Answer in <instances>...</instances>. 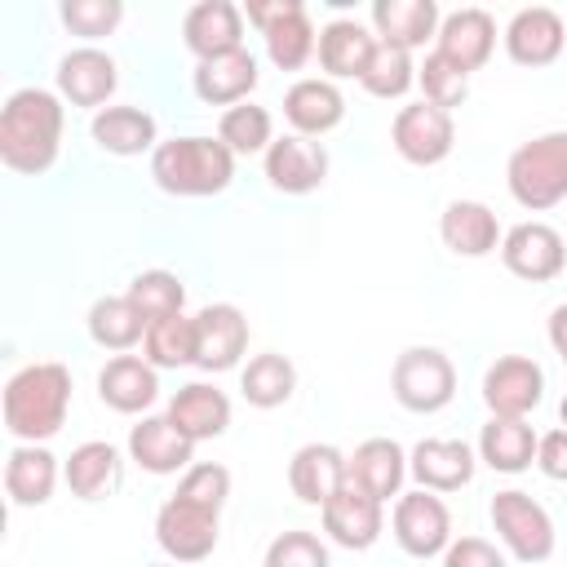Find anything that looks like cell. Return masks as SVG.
Masks as SVG:
<instances>
[{"mask_svg":"<svg viewBox=\"0 0 567 567\" xmlns=\"http://www.w3.org/2000/svg\"><path fill=\"white\" fill-rule=\"evenodd\" d=\"M146 319L137 315V306L128 301V297H97L93 306H89V337L102 346V350H115V354H124V350H133L142 337H146Z\"/></svg>","mask_w":567,"mask_h":567,"instance_id":"35","label":"cell"},{"mask_svg":"<svg viewBox=\"0 0 567 567\" xmlns=\"http://www.w3.org/2000/svg\"><path fill=\"white\" fill-rule=\"evenodd\" d=\"M346 470H350V483H354V487H363L368 496H377V501L385 505L390 496H403L408 452H403L394 439H363V443L350 452Z\"/></svg>","mask_w":567,"mask_h":567,"instance_id":"27","label":"cell"},{"mask_svg":"<svg viewBox=\"0 0 567 567\" xmlns=\"http://www.w3.org/2000/svg\"><path fill=\"white\" fill-rule=\"evenodd\" d=\"M173 496L195 501V505H204V509H217V514H221V505H226V496H230V470H226V465H217V461H195V465L182 474V483H177V492H173Z\"/></svg>","mask_w":567,"mask_h":567,"instance_id":"43","label":"cell"},{"mask_svg":"<svg viewBox=\"0 0 567 567\" xmlns=\"http://www.w3.org/2000/svg\"><path fill=\"white\" fill-rule=\"evenodd\" d=\"M142 359L151 368H186L195 363V315L155 319L142 337Z\"/></svg>","mask_w":567,"mask_h":567,"instance_id":"37","label":"cell"},{"mask_svg":"<svg viewBox=\"0 0 567 567\" xmlns=\"http://www.w3.org/2000/svg\"><path fill=\"white\" fill-rule=\"evenodd\" d=\"M190 89L204 106H239L248 102V93L257 89V58L248 49H235V53H221V58H204L195 62V75H190Z\"/></svg>","mask_w":567,"mask_h":567,"instance_id":"22","label":"cell"},{"mask_svg":"<svg viewBox=\"0 0 567 567\" xmlns=\"http://www.w3.org/2000/svg\"><path fill=\"white\" fill-rule=\"evenodd\" d=\"M306 4L301 0H248V9H244V18L266 35L270 27H279L284 18H292V13H301Z\"/></svg>","mask_w":567,"mask_h":567,"instance_id":"47","label":"cell"},{"mask_svg":"<svg viewBox=\"0 0 567 567\" xmlns=\"http://www.w3.org/2000/svg\"><path fill=\"white\" fill-rule=\"evenodd\" d=\"M58 487V456L44 443H18L4 461V492L18 509L44 505Z\"/></svg>","mask_w":567,"mask_h":567,"instance_id":"31","label":"cell"},{"mask_svg":"<svg viewBox=\"0 0 567 567\" xmlns=\"http://www.w3.org/2000/svg\"><path fill=\"white\" fill-rule=\"evenodd\" d=\"M390 527H394V540L403 554L412 558H434L452 545V514L443 505V496L416 487V492H403L394 501V514H390Z\"/></svg>","mask_w":567,"mask_h":567,"instance_id":"9","label":"cell"},{"mask_svg":"<svg viewBox=\"0 0 567 567\" xmlns=\"http://www.w3.org/2000/svg\"><path fill=\"white\" fill-rule=\"evenodd\" d=\"M182 44L204 62L244 49V9L230 0H199L182 18Z\"/></svg>","mask_w":567,"mask_h":567,"instance_id":"17","label":"cell"},{"mask_svg":"<svg viewBox=\"0 0 567 567\" xmlns=\"http://www.w3.org/2000/svg\"><path fill=\"white\" fill-rule=\"evenodd\" d=\"M540 399H545V372L527 354H501L483 372V403H487L492 416H518V421H527V412Z\"/></svg>","mask_w":567,"mask_h":567,"instance_id":"11","label":"cell"},{"mask_svg":"<svg viewBox=\"0 0 567 567\" xmlns=\"http://www.w3.org/2000/svg\"><path fill=\"white\" fill-rule=\"evenodd\" d=\"M217 536H221V514L195 501L168 496L155 514V540L173 563H204L217 549Z\"/></svg>","mask_w":567,"mask_h":567,"instance_id":"7","label":"cell"},{"mask_svg":"<svg viewBox=\"0 0 567 567\" xmlns=\"http://www.w3.org/2000/svg\"><path fill=\"white\" fill-rule=\"evenodd\" d=\"M248 350V319L230 301H213L195 315V368L230 372Z\"/></svg>","mask_w":567,"mask_h":567,"instance_id":"13","label":"cell"},{"mask_svg":"<svg viewBox=\"0 0 567 567\" xmlns=\"http://www.w3.org/2000/svg\"><path fill=\"white\" fill-rule=\"evenodd\" d=\"M151 177L164 195L177 199H204L221 195L235 182V155L226 151L221 137H168L151 151Z\"/></svg>","mask_w":567,"mask_h":567,"instance_id":"3","label":"cell"},{"mask_svg":"<svg viewBox=\"0 0 567 567\" xmlns=\"http://www.w3.org/2000/svg\"><path fill=\"white\" fill-rule=\"evenodd\" d=\"M239 390L252 408H284L297 390V368L288 354L279 350H266V354H252L248 368L239 372Z\"/></svg>","mask_w":567,"mask_h":567,"instance_id":"34","label":"cell"},{"mask_svg":"<svg viewBox=\"0 0 567 567\" xmlns=\"http://www.w3.org/2000/svg\"><path fill=\"white\" fill-rule=\"evenodd\" d=\"M319 514H323V532L341 549H372L381 540V527H385V505L377 496H368L363 487H354L350 478Z\"/></svg>","mask_w":567,"mask_h":567,"instance_id":"14","label":"cell"},{"mask_svg":"<svg viewBox=\"0 0 567 567\" xmlns=\"http://www.w3.org/2000/svg\"><path fill=\"white\" fill-rule=\"evenodd\" d=\"M474 447L461 439H421L408 456V474L425 492H456L474 478Z\"/></svg>","mask_w":567,"mask_h":567,"instance_id":"24","label":"cell"},{"mask_svg":"<svg viewBox=\"0 0 567 567\" xmlns=\"http://www.w3.org/2000/svg\"><path fill=\"white\" fill-rule=\"evenodd\" d=\"M439 4L434 0H372V35L381 44L399 49H421L430 35H439Z\"/></svg>","mask_w":567,"mask_h":567,"instance_id":"29","label":"cell"},{"mask_svg":"<svg viewBox=\"0 0 567 567\" xmlns=\"http://www.w3.org/2000/svg\"><path fill=\"white\" fill-rule=\"evenodd\" d=\"M62 478L71 487V496L80 501H102L115 483H120V447L106 443V439H89L80 447H71L66 465H62Z\"/></svg>","mask_w":567,"mask_h":567,"instance_id":"33","label":"cell"},{"mask_svg":"<svg viewBox=\"0 0 567 567\" xmlns=\"http://www.w3.org/2000/svg\"><path fill=\"white\" fill-rule=\"evenodd\" d=\"M496 49V22L487 9L478 4H465V9H452L443 22H439V35H434V53H443L456 71H478Z\"/></svg>","mask_w":567,"mask_h":567,"instance_id":"15","label":"cell"},{"mask_svg":"<svg viewBox=\"0 0 567 567\" xmlns=\"http://www.w3.org/2000/svg\"><path fill=\"white\" fill-rule=\"evenodd\" d=\"M536 443L540 434L518 421V416H492L478 430V461L492 465L496 474H523L536 465Z\"/></svg>","mask_w":567,"mask_h":567,"instance_id":"32","label":"cell"},{"mask_svg":"<svg viewBox=\"0 0 567 567\" xmlns=\"http://www.w3.org/2000/svg\"><path fill=\"white\" fill-rule=\"evenodd\" d=\"M261 40H266V58L279 71H301L315 58V49H319V31H315V22H310L306 9L292 13V18H284L279 27H270Z\"/></svg>","mask_w":567,"mask_h":567,"instance_id":"38","label":"cell"},{"mask_svg":"<svg viewBox=\"0 0 567 567\" xmlns=\"http://www.w3.org/2000/svg\"><path fill=\"white\" fill-rule=\"evenodd\" d=\"M217 137L226 142L230 155H266L275 142V120L266 106L257 102H239L230 111H221L217 120Z\"/></svg>","mask_w":567,"mask_h":567,"instance_id":"36","label":"cell"},{"mask_svg":"<svg viewBox=\"0 0 567 567\" xmlns=\"http://www.w3.org/2000/svg\"><path fill=\"white\" fill-rule=\"evenodd\" d=\"M186 439L204 443V439H217L230 430V399L226 390L208 385V381H190L182 385L173 399H168V412H164Z\"/></svg>","mask_w":567,"mask_h":567,"instance_id":"28","label":"cell"},{"mask_svg":"<svg viewBox=\"0 0 567 567\" xmlns=\"http://www.w3.org/2000/svg\"><path fill=\"white\" fill-rule=\"evenodd\" d=\"M266 182L279 195H310L328 182V151L315 137L301 133H284L270 142L266 151Z\"/></svg>","mask_w":567,"mask_h":567,"instance_id":"12","label":"cell"},{"mask_svg":"<svg viewBox=\"0 0 567 567\" xmlns=\"http://www.w3.org/2000/svg\"><path fill=\"white\" fill-rule=\"evenodd\" d=\"M89 133L106 155H124V159L159 146V124L142 106H102V111H93Z\"/></svg>","mask_w":567,"mask_h":567,"instance_id":"30","label":"cell"},{"mask_svg":"<svg viewBox=\"0 0 567 567\" xmlns=\"http://www.w3.org/2000/svg\"><path fill=\"white\" fill-rule=\"evenodd\" d=\"M346 461L350 456L341 447H332V443H306V447H297L292 461H288V487H292V496L301 505H319L323 509L346 487V478H350Z\"/></svg>","mask_w":567,"mask_h":567,"instance_id":"19","label":"cell"},{"mask_svg":"<svg viewBox=\"0 0 567 567\" xmlns=\"http://www.w3.org/2000/svg\"><path fill=\"white\" fill-rule=\"evenodd\" d=\"M567 49V22L549 4H527L505 27V53L518 66H549Z\"/></svg>","mask_w":567,"mask_h":567,"instance_id":"16","label":"cell"},{"mask_svg":"<svg viewBox=\"0 0 567 567\" xmlns=\"http://www.w3.org/2000/svg\"><path fill=\"white\" fill-rule=\"evenodd\" d=\"M319 66L328 71V80H363L372 53H377V35L359 22V18H332L328 27H319Z\"/></svg>","mask_w":567,"mask_h":567,"instance_id":"25","label":"cell"},{"mask_svg":"<svg viewBox=\"0 0 567 567\" xmlns=\"http://www.w3.org/2000/svg\"><path fill=\"white\" fill-rule=\"evenodd\" d=\"M536 465H540L545 478L567 483V430H563V425L549 430V434H540V443H536Z\"/></svg>","mask_w":567,"mask_h":567,"instance_id":"46","label":"cell"},{"mask_svg":"<svg viewBox=\"0 0 567 567\" xmlns=\"http://www.w3.org/2000/svg\"><path fill=\"white\" fill-rule=\"evenodd\" d=\"M71 408V372L62 363H27L9 377L0 412L4 430L18 443H44L66 425Z\"/></svg>","mask_w":567,"mask_h":567,"instance_id":"2","label":"cell"},{"mask_svg":"<svg viewBox=\"0 0 567 567\" xmlns=\"http://www.w3.org/2000/svg\"><path fill=\"white\" fill-rule=\"evenodd\" d=\"M372 97H403L412 84H416V62H412V53L408 49H399V44H381L377 40V53H372V62H368V71H363V80H359Z\"/></svg>","mask_w":567,"mask_h":567,"instance_id":"40","label":"cell"},{"mask_svg":"<svg viewBox=\"0 0 567 567\" xmlns=\"http://www.w3.org/2000/svg\"><path fill=\"white\" fill-rule=\"evenodd\" d=\"M120 84V66L111 53L80 44L58 62V97H66L71 106H106V97Z\"/></svg>","mask_w":567,"mask_h":567,"instance_id":"18","label":"cell"},{"mask_svg":"<svg viewBox=\"0 0 567 567\" xmlns=\"http://www.w3.org/2000/svg\"><path fill=\"white\" fill-rule=\"evenodd\" d=\"M563 368H567V363H563Z\"/></svg>","mask_w":567,"mask_h":567,"instance_id":"50","label":"cell"},{"mask_svg":"<svg viewBox=\"0 0 567 567\" xmlns=\"http://www.w3.org/2000/svg\"><path fill=\"white\" fill-rule=\"evenodd\" d=\"M439 239L456 257H487V252L501 248L505 235H501V221H496V213L487 204H478V199H452L443 208V217H439Z\"/></svg>","mask_w":567,"mask_h":567,"instance_id":"26","label":"cell"},{"mask_svg":"<svg viewBox=\"0 0 567 567\" xmlns=\"http://www.w3.org/2000/svg\"><path fill=\"white\" fill-rule=\"evenodd\" d=\"M390 142H394V151H399L408 164L434 168V164H443V159L452 155V146H456L452 111H439V106H430L425 97L412 102V106H399V115H394V124H390Z\"/></svg>","mask_w":567,"mask_h":567,"instance_id":"8","label":"cell"},{"mask_svg":"<svg viewBox=\"0 0 567 567\" xmlns=\"http://www.w3.org/2000/svg\"><path fill=\"white\" fill-rule=\"evenodd\" d=\"M492 527L501 536V545L518 558V563H545L554 554V518L545 514L540 501H532L518 487H505L492 496Z\"/></svg>","mask_w":567,"mask_h":567,"instance_id":"6","label":"cell"},{"mask_svg":"<svg viewBox=\"0 0 567 567\" xmlns=\"http://www.w3.org/2000/svg\"><path fill=\"white\" fill-rule=\"evenodd\" d=\"M443 567H509L505 554L483 536H461L443 549Z\"/></svg>","mask_w":567,"mask_h":567,"instance_id":"45","label":"cell"},{"mask_svg":"<svg viewBox=\"0 0 567 567\" xmlns=\"http://www.w3.org/2000/svg\"><path fill=\"white\" fill-rule=\"evenodd\" d=\"M390 390L408 412H443L456 399V368L434 346H408L390 368Z\"/></svg>","mask_w":567,"mask_h":567,"instance_id":"5","label":"cell"},{"mask_svg":"<svg viewBox=\"0 0 567 567\" xmlns=\"http://www.w3.org/2000/svg\"><path fill=\"white\" fill-rule=\"evenodd\" d=\"M549 346L558 350V359L567 363V301L549 310Z\"/></svg>","mask_w":567,"mask_h":567,"instance_id":"48","label":"cell"},{"mask_svg":"<svg viewBox=\"0 0 567 567\" xmlns=\"http://www.w3.org/2000/svg\"><path fill=\"white\" fill-rule=\"evenodd\" d=\"M416 84H421V93H425V102L430 106H439V111H452V106H461L465 102V93H470V75L465 71H456L443 53H425V62L416 66Z\"/></svg>","mask_w":567,"mask_h":567,"instance_id":"41","label":"cell"},{"mask_svg":"<svg viewBox=\"0 0 567 567\" xmlns=\"http://www.w3.org/2000/svg\"><path fill=\"white\" fill-rule=\"evenodd\" d=\"M97 399L120 416H137L159 399V368H151L142 354H115L97 372Z\"/></svg>","mask_w":567,"mask_h":567,"instance_id":"20","label":"cell"},{"mask_svg":"<svg viewBox=\"0 0 567 567\" xmlns=\"http://www.w3.org/2000/svg\"><path fill=\"white\" fill-rule=\"evenodd\" d=\"M501 261L509 275L527 279V284H545V279H558L563 266H567V244L554 226L545 221H518L505 230L501 239Z\"/></svg>","mask_w":567,"mask_h":567,"instance_id":"10","label":"cell"},{"mask_svg":"<svg viewBox=\"0 0 567 567\" xmlns=\"http://www.w3.org/2000/svg\"><path fill=\"white\" fill-rule=\"evenodd\" d=\"M58 18L71 35H84V40H102L120 27L124 18V4L120 0H62L58 4Z\"/></svg>","mask_w":567,"mask_h":567,"instance_id":"42","label":"cell"},{"mask_svg":"<svg viewBox=\"0 0 567 567\" xmlns=\"http://www.w3.org/2000/svg\"><path fill=\"white\" fill-rule=\"evenodd\" d=\"M261 567H332V558L315 532H279L266 545Z\"/></svg>","mask_w":567,"mask_h":567,"instance_id":"44","label":"cell"},{"mask_svg":"<svg viewBox=\"0 0 567 567\" xmlns=\"http://www.w3.org/2000/svg\"><path fill=\"white\" fill-rule=\"evenodd\" d=\"M284 120L301 137H323L346 120V97L328 75H306L284 93Z\"/></svg>","mask_w":567,"mask_h":567,"instance_id":"23","label":"cell"},{"mask_svg":"<svg viewBox=\"0 0 567 567\" xmlns=\"http://www.w3.org/2000/svg\"><path fill=\"white\" fill-rule=\"evenodd\" d=\"M124 297L137 306V315H142L146 323H155V319L182 315V306H186V284H182L173 270H142V275H133V284H128Z\"/></svg>","mask_w":567,"mask_h":567,"instance_id":"39","label":"cell"},{"mask_svg":"<svg viewBox=\"0 0 567 567\" xmlns=\"http://www.w3.org/2000/svg\"><path fill=\"white\" fill-rule=\"evenodd\" d=\"M128 461L146 474H186L195 465V439H186L168 416H142L128 430Z\"/></svg>","mask_w":567,"mask_h":567,"instance_id":"21","label":"cell"},{"mask_svg":"<svg viewBox=\"0 0 567 567\" xmlns=\"http://www.w3.org/2000/svg\"><path fill=\"white\" fill-rule=\"evenodd\" d=\"M558 416H563V430H567V394H563V403H558Z\"/></svg>","mask_w":567,"mask_h":567,"instance_id":"49","label":"cell"},{"mask_svg":"<svg viewBox=\"0 0 567 567\" xmlns=\"http://www.w3.org/2000/svg\"><path fill=\"white\" fill-rule=\"evenodd\" d=\"M505 186L518 208L545 213L567 199V128L536 133L505 164Z\"/></svg>","mask_w":567,"mask_h":567,"instance_id":"4","label":"cell"},{"mask_svg":"<svg viewBox=\"0 0 567 567\" xmlns=\"http://www.w3.org/2000/svg\"><path fill=\"white\" fill-rule=\"evenodd\" d=\"M62 97L49 89H13L0 106V159L22 177H40L53 168L62 151Z\"/></svg>","mask_w":567,"mask_h":567,"instance_id":"1","label":"cell"}]
</instances>
